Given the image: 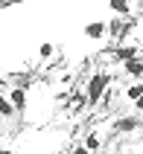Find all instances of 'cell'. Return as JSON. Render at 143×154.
<instances>
[{
    "label": "cell",
    "mask_w": 143,
    "mask_h": 154,
    "mask_svg": "<svg viewBox=\"0 0 143 154\" xmlns=\"http://www.w3.org/2000/svg\"><path fill=\"white\" fill-rule=\"evenodd\" d=\"M15 105H12V102H9V96L6 93H0V116H15Z\"/></svg>",
    "instance_id": "cell-8"
},
{
    "label": "cell",
    "mask_w": 143,
    "mask_h": 154,
    "mask_svg": "<svg viewBox=\"0 0 143 154\" xmlns=\"http://www.w3.org/2000/svg\"><path fill=\"white\" fill-rule=\"evenodd\" d=\"M102 146V140H99V134H88V137H85V148H88V151H96V148Z\"/></svg>",
    "instance_id": "cell-9"
},
{
    "label": "cell",
    "mask_w": 143,
    "mask_h": 154,
    "mask_svg": "<svg viewBox=\"0 0 143 154\" xmlns=\"http://www.w3.org/2000/svg\"><path fill=\"white\" fill-rule=\"evenodd\" d=\"M137 125H140L137 116H123V119L114 122V131H117V134H128V131H137Z\"/></svg>",
    "instance_id": "cell-3"
},
{
    "label": "cell",
    "mask_w": 143,
    "mask_h": 154,
    "mask_svg": "<svg viewBox=\"0 0 143 154\" xmlns=\"http://www.w3.org/2000/svg\"><path fill=\"white\" fill-rule=\"evenodd\" d=\"M114 55L126 64V61H135V58H137V50H135V47H117V50H114Z\"/></svg>",
    "instance_id": "cell-7"
},
{
    "label": "cell",
    "mask_w": 143,
    "mask_h": 154,
    "mask_svg": "<svg viewBox=\"0 0 143 154\" xmlns=\"http://www.w3.org/2000/svg\"><path fill=\"white\" fill-rule=\"evenodd\" d=\"M108 82H111V76L108 73H93L91 76V82H88V87H85V93H88V105H96L102 99V93L108 90Z\"/></svg>",
    "instance_id": "cell-1"
},
{
    "label": "cell",
    "mask_w": 143,
    "mask_h": 154,
    "mask_svg": "<svg viewBox=\"0 0 143 154\" xmlns=\"http://www.w3.org/2000/svg\"><path fill=\"white\" fill-rule=\"evenodd\" d=\"M9 102L15 105V111H26V90L24 87H12L9 90Z\"/></svg>",
    "instance_id": "cell-4"
},
{
    "label": "cell",
    "mask_w": 143,
    "mask_h": 154,
    "mask_svg": "<svg viewBox=\"0 0 143 154\" xmlns=\"http://www.w3.org/2000/svg\"><path fill=\"white\" fill-rule=\"evenodd\" d=\"M0 154H12V151H9V148H0Z\"/></svg>",
    "instance_id": "cell-14"
},
{
    "label": "cell",
    "mask_w": 143,
    "mask_h": 154,
    "mask_svg": "<svg viewBox=\"0 0 143 154\" xmlns=\"http://www.w3.org/2000/svg\"><path fill=\"white\" fill-rule=\"evenodd\" d=\"M73 154H91V151H88L85 146H76V148H73Z\"/></svg>",
    "instance_id": "cell-13"
},
{
    "label": "cell",
    "mask_w": 143,
    "mask_h": 154,
    "mask_svg": "<svg viewBox=\"0 0 143 154\" xmlns=\"http://www.w3.org/2000/svg\"><path fill=\"white\" fill-rule=\"evenodd\" d=\"M126 99H128V102H135L137 111H143V85H140V82H137V85H132V87L126 90Z\"/></svg>",
    "instance_id": "cell-5"
},
{
    "label": "cell",
    "mask_w": 143,
    "mask_h": 154,
    "mask_svg": "<svg viewBox=\"0 0 143 154\" xmlns=\"http://www.w3.org/2000/svg\"><path fill=\"white\" fill-rule=\"evenodd\" d=\"M105 32H108V23H102V20H93V23L85 26V38H91V41L105 38Z\"/></svg>",
    "instance_id": "cell-2"
},
{
    "label": "cell",
    "mask_w": 143,
    "mask_h": 154,
    "mask_svg": "<svg viewBox=\"0 0 143 154\" xmlns=\"http://www.w3.org/2000/svg\"><path fill=\"white\" fill-rule=\"evenodd\" d=\"M70 105H73L76 111H82L85 105H88V93H73L70 96Z\"/></svg>",
    "instance_id": "cell-10"
},
{
    "label": "cell",
    "mask_w": 143,
    "mask_h": 154,
    "mask_svg": "<svg viewBox=\"0 0 143 154\" xmlns=\"http://www.w3.org/2000/svg\"><path fill=\"white\" fill-rule=\"evenodd\" d=\"M111 9H114L117 15H128V12H132V6H128V3H123V0H111Z\"/></svg>",
    "instance_id": "cell-12"
},
{
    "label": "cell",
    "mask_w": 143,
    "mask_h": 154,
    "mask_svg": "<svg viewBox=\"0 0 143 154\" xmlns=\"http://www.w3.org/2000/svg\"><path fill=\"white\" fill-rule=\"evenodd\" d=\"M53 52H56V47H53L50 41H44L41 47H38V55H41L44 61H47V58H53Z\"/></svg>",
    "instance_id": "cell-11"
},
{
    "label": "cell",
    "mask_w": 143,
    "mask_h": 154,
    "mask_svg": "<svg viewBox=\"0 0 143 154\" xmlns=\"http://www.w3.org/2000/svg\"><path fill=\"white\" fill-rule=\"evenodd\" d=\"M123 70H126V73H128L132 79H140V76H143V61H140V58L126 61V64H123Z\"/></svg>",
    "instance_id": "cell-6"
}]
</instances>
